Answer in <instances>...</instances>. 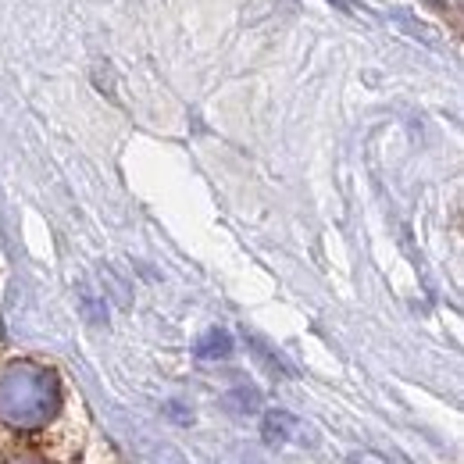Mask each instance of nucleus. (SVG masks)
Segmentation results:
<instances>
[{"label": "nucleus", "instance_id": "obj_1", "mask_svg": "<svg viewBox=\"0 0 464 464\" xmlns=\"http://www.w3.org/2000/svg\"><path fill=\"white\" fill-rule=\"evenodd\" d=\"M61 407L58 372L36 361H11L0 368V421L11 429H40Z\"/></svg>", "mask_w": 464, "mask_h": 464}, {"label": "nucleus", "instance_id": "obj_2", "mask_svg": "<svg viewBox=\"0 0 464 464\" xmlns=\"http://www.w3.org/2000/svg\"><path fill=\"white\" fill-rule=\"evenodd\" d=\"M232 353V336L226 329H211L197 340V357L200 361H215V357H229Z\"/></svg>", "mask_w": 464, "mask_h": 464}, {"label": "nucleus", "instance_id": "obj_3", "mask_svg": "<svg viewBox=\"0 0 464 464\" xmlns=\"http://www.w3.org/2000/svg\"><path fill=\"white\" fill-rule=\"evenodd\" d=\"M290 432H293V418L286 411H272V414L265 418V440H268V443H283Z\"/></svg>", "mask_w": 464, "mask_h": 464}, {"label": "nucleus", "instance_id": "obj_4", "mask_svg": "<svg viewBox=\"0 0 464 464\" xmlns=\"http://www.w3.org/2000/svg\"><path fill=\"white\" fill-rule=\"evenodd\" d=\"M4 464H40L36 458H11V461H4Z\"/></svg>", "mask_w": 464, "mask_h": 464}]
</instances>
